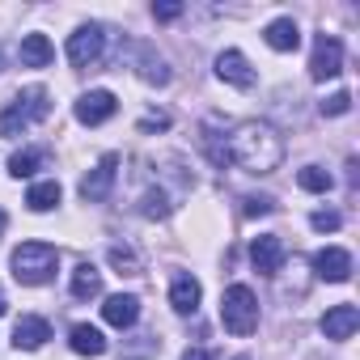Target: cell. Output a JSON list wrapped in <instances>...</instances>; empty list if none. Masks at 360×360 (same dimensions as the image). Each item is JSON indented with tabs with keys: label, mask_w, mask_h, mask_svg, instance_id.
<instances>
[{
	"label": "cell",
	"mask_w": 360,
	"mask_h": 360,
	"mask_svg": "<svg viewBox=\"0 0 360 360\" xmlns=\"http://www.w3.org/2000/svg\"><path fill=\"white\" fill-rule=\"evenodd\" d=\"M217 77L225 81V85H233V89H250L255 85V68H250V60L242 56V51H221L217 56Z\"/></svg>",
	"instance_id": "cell-10"
},
{
	"label": "cell",
	"mask_w": 360,
	"mask_h": 360,
	"mask_svg": "<svg viewBox=\"0 0 360 360\" xmlns=\"http://www.w3.org/2000/svg\"><path fill=\"white\" fill-rule=\"evenodd\" d=\"M110 267H119V276H140V259L131 246H110Z\"/></svg>",
	"instance_id": "cell-25"
},
{
	"label": "cell",
	"mask_w": 360,
	"mask_h": 360,
	"mask_svg": "<svg viewBox=\"0 0 360 360\" xmlns=\"http://www.w3.org/2000/svg\"><path fill=\"white\" fill-rule=\"evenodd\" d=\"M0 68H5V60H0Z\"/></svg>",
	"instance_id": "cell-35"
},
{
	"label": "cell",
	"mask_w": 360,
	"mask_h": 360,
	"mask_svg": "<svg viewBox=\"0 0 360 360\" xmlns=\"http://www.w3.org/2000/svg\"><path fill=\"white\" fill-rule=\"evenodd\" d=\"M140 77H144L148 85H165V81H169V68H165L161 56H153L148 47H140Z\"/></svg>",
	"instance_id": "cell-21"
},
{
	"label": "cell",
	"mask_w": 360,
	"mask_h": 360,
	"mask_svg": "<svg viewBox=\"0 0 360 360\" xmlns=\"http://www.w3.org/2000/svg\"><path fill=\"white\" fill-rule=\"evenodd\" d=\"M5 225H9V217H5V208H0V233H5Z\"/></svg>",
	"instance_id": "cell-32"
},
{
	"label": "cell",
	"mask_w": 360,
	"mask_h": 360,
	"mask_svg": "<svg viewBox=\"0 0 360 360\" xmlns=\"http://www.w3.org/2000/svg\"><path fill=\"white\" fill-rule=\"evenodd\" d=\"M68 347H72L77 356H102V352H106V339H102V330H98V326L81 322V326H72Z\"/></svg>",
	"instance_id": "cell-18"
},
{
	"label": "cell",
	"mask_w": 360,
	"mask_h": 360,
	"mask_svg": "<svg viewBox=\"0 0 360 360\" xmlns=\"http://www.w3.org/2000/svg\"><path fill=\"white\" fill-rule=\"evenodd\" d=\"M314 271H318V280H326V284H347V280H352V255H347L343 246H322V250L314 255Z\"/></svg>",
	"instance_id": "cell-9"
},
{
	"label": "cell",
	"mask_w": 360,
	"mask_h": 360,
	"mask_svg": "<svg viewBox=\"0 0 360 360\" xmlns=\"http://www.w3.org/2000/svg\"><path fill=\"white\" fill-rule=\"evenodd\" d=\"M102 51H106V30L102 26H77L72 34H68V64H77V68H89V64H98L102 60Z\"/></svg>",
	"instance_id": "cell-5"
},
{
	"label": "cell",
	"mask_w": 360,
	"mask_h": 360,
	"mask_svg": "<svg viewBox=\"0 0 360 360\" xmlns=\"http://www.w3.org/2000/svg\"><path fill=\"white\" fill-rule=\"evenodd\" d=\"M221 157H225V165H242L246 174H271L284 161V140L271 123L246 119L221 140Z\"/></svg>",
	"instance_id": "cell-1"
},
{
	"label": "cell",
	"mask_w": 360,
	"mask_h": 360,
	"mask_svg": "<svg viewBox=\"0 0 360 360\" xmlns=\"http://www.w3.org/2000/svg\"><path fill=\"white\" fill-rule=\"evenodd\" d=\"M47 110H51V94L43 89V85H30V89H22V94H13V102L5 106V115H0V136H22L26 127H34L39 119H47Z\"/></svg>",
	"instance_id": "cell-2"
},
{
	"label": "cell",
	"mask_w": 360,
	"mask_h": 360,
	"mask_svg": "<svg viewBox=\"0 0 360 360\" xmlns=\"http://www.w3.org/2000/svg\"><path fill=\"white\" fill-rule=\"evenodd\" d=\"M343 72V43L335 34H318L314 39V56H309V77L314 81H330Z\"/></svg>",
	"instance_id": "cell-6"
},
{
	"label": "cell",
	"mask_w": 360,
	"mask_h": 360,
	"mask_svg": "<svg viewBox=\"0 0 360 360\" xmlns=\"http://www.w3.org/2000/svg\"><path fill=\"white\" fill-rule=\"evenodd\" d=\"M221 322L229 335H255L259 326V301L246 284H229L221 297Z\"/></svg>",
	"instance_id": "cell-4"
},
{
	"label": "cell",
	"mask_w": 360,
	"mask_h": 360,
	"mask_svg": "<svg viewBox=\"0 0 360 360\" xmlns=\"http://www.w3.org/2000/svg\"><path fill=\"white\" fill-rule=\"evenodd\" d=\"M318 110H322L326 119H339V115H347V110H352V94H347V89H339V94H330Z\"/></svg>",
	"instance_id": "cell-26"
},
{
	"label": "cell",
	"mask_w": 360,
	"mask_h": 360,
	"mask_svg": "<svg viewBox=\"0 0 360 360\" xmlns=\"http://www.w3.org/2000/svg\"><path fill=\"white\" fill-rule=\"evenodd\" d=\"M72 297H77V301L102 297V271H98L94 263H81V267L72 271Z\"/></svg>",
	"instance_id": "cell-19"
},
{
	"label": "cell",
	"mask_w": 360,
	"mask_h": 360,
	"mask_svg": "<svg viewBox=\"0 0 360 360\" xmlns=\"http://www.w3.org/2000/svg\"><path fill=\"white\" fill-rule=\"evenodd\" d=\"M250 263H255L259 276H276V271L284 267V242H280L276 233L255 238V242H250Z\"/></svg>",
	"instance_id": "cell-11"
},
{
	"label": "cell",
	"mask_w": 360,
	"mask_h": 360,
	"mask_svg": "<svg viewBox=\"0 0 360 360\" xmlns=\"http://www.w3.org/2000/svg\"><path fill=\"white\" fill-rule=\"evenodd\" d=\"M102 318H106L110 326H119V330L136 326V318H140V297H131V292H115V297H106Z\"/></svg>",
	"instance_id": "cell-14"
},
{
	"label": "cell",
	"mask_w": 360,
	"mask_h": 360,
	"mask_svg": "<svg viewBox=\"0 0 360 360\" xmlns=\"http://www.w3.org/2000/svg\"><path fill=\"white\" fill-rule=\"evenodd\" d=\"M39 165H43V153H39V148H22V153L9 157V174H13V178H30Z\"/></svg>",
	"instance_id": "cell-22"
},
{
	"label": "cell",
	"mask_w": 360,
	"mask_h": 360,
	"mask_svg": "<svg viewBox=\"0 0 360 360\" xmlns=\"http://www.w3.org/2000/svg\"><path fill=\"white\" fill-rule=\"evenodd\" d=\"M9 263H13V280H18V284L39 288V284H47V280L56 276V267H60V250L47 246V242H22V246L13 250Z\"/></svg>",
	"instance_id": "cell-3"
},
{
	"label": "cell",
	"mask_w": 360,
	"mask_h": 360,
	"mask_svg": "<svg viewBox=\"0 0 360 360\" xmlns=\"http://www.w3.org/2000/svg\"><path fill=\"white\" fill-rule=\"evenodd\" d=\"M5 309H9V301H5V292H0V314H5Z\"/></svg>",
	"instance_id": "cell-33"
},
{
	"label": "cell",
	"mask_w": 360,
	"mask_h": 360,
	"mask_svg": "<svg viewBox=\"0 0 360 360\" xmlns=\"http://www.w3.org/2000/svg\"><path fill=\"white\" fill-rule=\"evenodd\" d=\"M140 127H144V131H148V127H169V119H165V115H148Z\"/></svg>",
	"instance_id": "cell-31"
},
{
	"label": "cell",
	"mask_w": 360,
	"mask_h": 360,
	"mask_svg": "<svg viewBox=\"0 0 360 360\" xmlns=\"http://www.w3.org/2000/svg\"><path fill=\"white\" fill-rule=\"evenodd\" d=\"M200 280L195 276H174V284H169V305H174V314H195L200 309Z\"/></svg>",
	"instance_id": "cell-15"
},
{
	"label": "cell",
	"mask_w": 360,
	"mask_h": 360,
	"mask_svg": "<svg viewBox=\"0 0 360 360\" xmlns=\"http://www.w3.org/2000/svg\"><path fill=\"white\" fill-rule=\"evenodd\" d=\"M183 360H217L208 347H191V352H183Z\"/></svg>",
	"instance_id": "cell-30"
},
{
	"label": "cell",
	"mask_w": 360,
	"mask_h": 360,
	"mask_svg": "<svg viewBox=\"0 0 360 360\" xmlns=\"http://www.w3.org/2000/svg\"><path fill=\"white\" fill-rule=\"evenodd\" d=\"M140 212H144L148 221H165V217L174 212V204H169V195H165V191H144V200H140Z\"/></svg>",
	"instance_id": "cell-23"
},
{
	"label": "cell",
	"mask_w": 360,
	"mask_h": 360,
	"mask_svg": "<svg viewBox=\"0 0 360 360\" xmlns=\"http://www.w3.org/2000/svg\"><path fill=\"white\" fill-rule=\"evenodd\" d=\"M47 339H51V326H47V318H39V314H26V318H18V326H13V347H18V352H39Z\"/></svg>",
	"instance_id": "cell-13"
},
{
	"label": "cell",
	"mask_w": 360,
	"mask_h": 360,
	"mask_svg": "<svg viewBox=\"0 0 360 360\" xmlns=\"http://www.w3.org/2000/svg\"><path fill=\"white\" fill-rule=\"evenodd\" d=\"M238 360H250V356H238Z\"/></svg>",
	"instance_id": "cell-34"
},
{
	"label": "cell",
	"mask_w": 360,
	"mask_h": 360,
	"mask_svg": "<svg viewBox=\"0 0 360 360\" xmlns=\"http://www.w3.org/2000/svg\"><path fill=\"white\" fill-rule=\"evenodd\" d=\"M356 326H360V309H356V305H330V309L322 314V335L335 339V343L352 339Z\"/></svg>",
	"instance_id": "cell-12"
},
{
	"label": "cell",
	"mask_w": 360,
	"mask_h": 360,
	"mask_svg": "<svg viewBox=\"0 0 360 360\" xmlns=\"http://www.w3.org/2000/svg\"><path fill=\"white\" fill-rule=\"evenodd\" d=\"M115 110H119V98H115L110 89H89V94H81L77 106H72V115H77L85 127H98V123L115 119Z\"/></svg>",
	"instance_id": "cell-8"
},
{
	"label": "cell",
	"mask_w": 360,
	"mask_h": 360,
	"mask_svg": "<svg viewBox=\"0 0 360 360\" xmlns=\"http://www.w3.org/2000/svg\"><path fill=\"white\" fill-rule=\"evenodd\" d=\"M271 208H276V204H271L267 195H250V200H246V217H267Z\"/></svg>",
	"instance_id": "cell-28"
},
{
	"label": "cell",
	"mask_w": 360,
	"mask_h": 360,
	"mask_svg": "<svg viewBox=\"0 0 360 360\" xmlns=\"http://www.w3.org/2000/svg\"><path fill=\"white\" fill-rule=\"evenodd\" d=\"M297 183H301L305 191H330V183H335V178H330L322 165H305V169L297 174Z\"/></svg>",
	"instance_id": "cell-24"
},
{
	"label": "cell",
	"mask_w": 360,
	"mask_h": 360,
	"mask_svg": "<svg viewBox=\"0 0 360 360\" xmlns=\"http://www.w3.org/2000/svg\"><path fill=\"white\" fill-rule=\"evenodd\" d=\"M115 174H119V157L106 153V157L81 178V200H85V204H102V200L110 195V187H115Z\"/></svg>",
	"instance_id": "cell-7"
},
{
	"label": "cell",
	"mask_w": 360,
	"mask_h": 360,
	"mask_svg": "<svg viewBox=\"0 0 360 360\" xmlns=\"http://www.w3.org/2000/svg\"><path fill=\"white\" fill-rule=\"evenodd\" d=\"M56 60V47L47 34H26L22 39V68H47Z\"/></svg>",
	"instance_id": "cell-17"
},
{
	"label": "cell",
	"mask_w": 360,
	"mask_h": 360,
	"mask_svg": "<svg viewBox=\"0 0 360 360\" xmlns=\"http://www.w3.org/2000/svg\"><path fill=\"white\" fill-rule=\"evenodd\" d=\"M309 225H314L318 233H335V229L343 225V217H339V212H330V208H322V212H314V217H309Z\"/></svg>",
	"instance_id": "cell-27"
},
{
	"label": "cell",
	"mask_w": 360,
	"mask_h": 360,
	"mask_svg": "<svg viewBox=\"0 0 360 360\" xmlns=\"http://www.w3.org/2000/svg\"><path fill=\"white\" fill-rule=\"evenodd\" d=\"M178 13H183V5H178V0H165V5H153V18H157V22H174Z\"/></svg>",
	"instance_id": "cell-29"
},
{
	"label": "cell",
	"mask_w": 360,
	"mask_h": 360,
	"mask_svg": "<svg viewBox=\"0 0 360 360\" xmlns=\"http://www.w3.org/2000/svg\"><path fill=\"white\" fill-rule=\"evenodd\" d=\"M60 200H64V191H60V183H56V178H43V183H34V187L26 191V204H30V212H51Z\"/></svg>",
	"instance_id": "cell-20"
},
{
	"label": "cell",
	"mask_w": 360,
	"mask_h": 360,
	"mask_svg": "<svg viewBox=\"0 0 360 360\" xmlns=\"http://www.w3.org/2000/svg\"><path fill=\"white\" fill-rule=\"evenodd\" d=\"M263 39H267L271 51H297V47H301V30H297L292 18H276V22L263 30Z\"/></svg>",
	"instance_id": "cell-16"
}]
</instances>
